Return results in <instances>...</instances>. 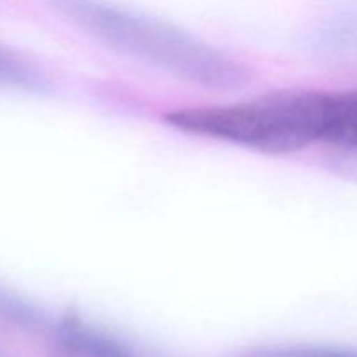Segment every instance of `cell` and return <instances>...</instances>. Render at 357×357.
Segmentation results:
<instances>
[{"mask_svg":"<svg viewBox=\"0 0 357 357\" xmlns=\"http://www.w3.org/2000/svg\"><path fill=\"white\" fill-rule=\"evenodd\" d=\"M0 89L44 93L47 89V79L30 59L0 44Z\"/></svg>","mask_w":357,"mask_h":357,"instance_id":"277c9868","label":"cell"},{"mask_svg":"<svg viewBox=\"0 0 357 357\" xmlns=\"http://www.w3.org/2000/svg\"><path fill=\"white\" fill-rule=\"evenodd\" d=\"M246 357H357L354 349L300 345V347H265L250 352Z\"/></svg>","mask_w":357,"mask_h":357,"instance_id":"52a82bcc","label":"cell"},{"mask_svg":"<svg viewBox=\"0 0 357 357\" xmlns=\"http://www.w3.org/2000/svg\"><path fill=\"white\" fill-rule=\"evenodd\" d=\"M333 91L289 89L229 105H202L169 112L173 129L261 153H293L326 145Z\"/></svg>","mask_w":357,"mask_h":357,"instance_id":"7a4b0ae2","label":"cell"},{"mask_svg":"<svg viewBox=\"0 0 357 357\" xmlns=\"http://www.w3.org/2000/svg\"><path fill=\"white\" fill-rule=\"evenodd\" d=\"M0 317L13 323L14 326L28 331L42 330L45 324L44 316L42 312H38L37 307H33L21 296L7 291L2 286H0Z\"/></svg>","mask_w":357,"mask_h":357,"instance_id":"8992f818","label":"cell"},{"mask_svg":"<svg viewBox=\"0 0 357 357\" xmlns=\"http://www.w3.org/2000/svg\"><path fill=\"white\" fill-rule=\"evenodd\" d=\"M326 146L357 157V89L335 91L333 124Z\"/></svg>","mask_w":357,"mask_h":357,"instance_id":"5b68a950","label":"cell"},{"mask_svg":"<svg viewBox=\"0 0 357 357\" xmlns=\"http://www.w3.org/2000/svg\"><path fill=\"white\" fill-rule=\"evenodd\" d=\"M0 357H2V356H0Z\"/></svg>","mask_w":357,"mask_h":357,"instance_id":"ba28073f","label":"cell"},{"mask_svg":"<svg viewBox=\"0 0 357 357\" xmlns=\"http://www.w3.org/2000/svg\"><path fill=\"white\" fill-rule=\"evenodd\" d=\"M49 357H132L107 331L75 314H66L51 328Z\"/></svg>","mask_w":357,"mask_h":357,"instance_id":"3957f363","label":"cell"},{"mask_svg":"<svg viewBox=\"0 0 357 357\" xmlns=\"http://www.w3.org/2000/svg\"><path fill=\"white\" fill-rule=\"evenodd\" d=\"M63 20L108 49L206 89L232 91L251 70L188 31L108 0H45Z\"/></svg>","mask_w":357,"mask_h":357,"instance_id":"6da1fadb","label":"cell"}]
</instances>
